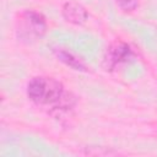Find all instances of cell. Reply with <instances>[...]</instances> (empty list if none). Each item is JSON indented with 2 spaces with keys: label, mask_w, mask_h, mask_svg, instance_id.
<instances>
[{
  "label": "cell",
  "mask_w": 157,
  "mask_h": 157,
  "mask_svg": "<svg viewBox=\"0 0 157 157\" xmlns=\"http://www.w3.org/2000/svg\"><path fill=\"white\" fill-rule=\"evenodd\" d=\"M27 97L38 105L58 104L65 101L64 86L60 81L48 77L37 76L27 83Z\"/></svg>",
  "instance_id": "1"
},
{
  "label": "cell",
  "mask_w": 157,
  "mask_h": 157,
  "mask_svg": "<svg viewBox=\"0 0 157 157\" xmlns=\"http://www.w3.org/2000/svg\"><path fill=\"white\" fill-rule=\"evenodd\" d=\"M47 20L43 13L34 10H26L18 18V34L23 39H38L47 32Z\"/></svg>",
  "instance_id": "2"
},
{
  "label": "cell",
  "mask_w": 157,
  "mask_h": 157,
  "mask_svg": "<svg viewBox=\"0 0 157 157\" xmlns=\"http://www.w3.org/2000/svg\"><path fill=\"white\" fill-rule=\"evenodd\" d=\"M134 58H135V53L129 44L124 42H114L105 52L104 65L107 70L108 69L112 70V69H115L118 65L128 63Z\"/></svg>",
  "instance_id": "3"
},
{
  "label": "cell",
  "mask_w": 157,
  "mask_h": 157,
  "mask_svg": "<svg viewBox=\"0 0 157 157\" xmlns=\"http://www.w3.org/2000/svg\"><path fill=\"white\" fill-rule=\"evenodd\" d=\"M63 16L64 18L72 23V25H82L87 21L88 18V12L87 10L78 2L76 1H69L65 2L63 6Z\"/></svg>",
  "instance_id": "4"
},
{
  "label": "cell",
  "mask_w": 157,
  "mask_h": 157,
  "mask_svg": "<svg viewBox=\"0 0 157 157\" xmlns=\"http://www.w3.org/2000/svg\"><path fill=\"white\" fill-rule=\"evenodd\" d=\"M54 54L58 58V60H60L61 63H64L69 67H71L76 71H87V66L83 64V61H81L72 53H70V52H67L63 48H55Z\"/></svg>",
  "instance_id": "5"
},
{
  "label": "cell",
  "mask_w": 157,
  "mask_h": 157,
  "mask_svg": "<svg viewBox=\"0 0 157 157\" xmlns=\"http://www.w3.org/2000/svg\"><path fill=\"white\" fill-rule=\"evenodd\" d=\"M115 2L125 12H131L139 6V0H115Z\"/></svg>",
  "instance_id": "6"
}]
</instances>
